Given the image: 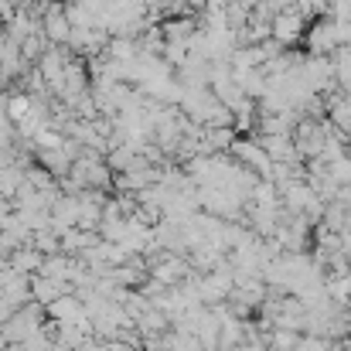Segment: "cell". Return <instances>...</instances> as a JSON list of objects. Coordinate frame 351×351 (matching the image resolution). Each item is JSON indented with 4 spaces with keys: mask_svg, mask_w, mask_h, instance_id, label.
<instances>
[{
    "mask_svg": "<svg viewBox=\"0 0 351 351\" xmlns=\"http://www.w3.org/2000/svg\"><path fill=\"white\" fill-rule=\"evenodd\" d=\"M307 27H311V21H307L297 7H293V10H283V14L273 17V38H276L283 48L300 45V41L307 38Z\"/></svg>",
    "mask_w": 351,
    "mask_h": 351,
    "instance_id": "3",
    "label": "cell"
},
{
    "mask_svg": "<svg viewBox=\"0 0 351 351\" xmlns=\"http://www.w3.org/2000/svg\"><path fill=\"white\" fill-rule=\"evenodd\" d=\"M232 147H235V154H239L242 160H249V164H252V160H256V164H266V157H263V150H259L256 143H249V140H235Z\"/></svg>",
    "mask_w": 351,
    "mask_h": 351,
    "instance_id": "5",
    "label": "cell"
},
{
    "mask_svg": "<svg viewBox=\"0 0 351 351\" xmlns=\"http://www.w3.org/2000/svg\"><path fill=\"white\" fill-rule=\"evenodd\" d=\"M106 55L113 62H133V58H140L143 55L140 51V38H113L110 48H106Z\"/></svg>",
    "mask_w": 351,
    "mask_h": 351,
    "instance_id": "4",
    "label": "cell"
},
{
    "mask_svg": "<svg viewBox=\"0 0 351 351\" xmlns=\"http://www.w3.org/2000/svg\"><path fill=\"white\" fill-rule=\"evenodd\" d=\"M41 34H45L48 45H55V48L69 45V38H72V21H69V14H65V0L45 3V10H41Z\"/></svg>",
    "mask_w": 351,
    "mask_h": 351,
    "instance_id": "2",
    "label": "cell"
},
{
    "mask_svg": "<svg viewBox=\"0 0 351 351\" xmlns=\"http://www.w3.org/2000/svg\"><path fill=\"white\" fill-rule=\"evenodd\" d=\"M65 3H69V0H65Z\"/></svg>",
    "mask_w": 351,
    "mask_h": 351,
    "instance_id": "6",
    "label": "cell"
},
{
    "mask_svg": "<svg viewBox=\"0 0 351 351\" xmlns=\"http://www.w3.org/2000/svg\"><path fill=\"white\" fill-rule=\"evenodd\" d=\"M304 41H307V55H328V58H335V51L345 48L341 24L331 21V17H317V21H311Z\"/></svg>",
    "mask_w": 351,
    "mask_h": 351,
    "instance_id": "1",
    "label": "cell"
}]
</instances>
